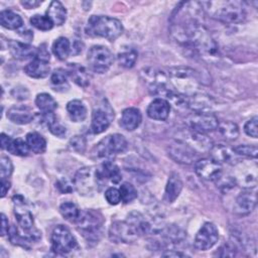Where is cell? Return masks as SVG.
<instances>
[{
	"label": "cell",
	"mask_w": 258,
	"mask_h": 258,
	"mask_svg": "<svg viewBox=\"0 0 258 258\" xmlns=\"http://www.w3.org/2000/svg\"><path fill=\"white\" fill-rule=\"evenodd\" d=\"M201 2H180L170 16V33L180 44L196 49L210 34L204 26Z\"/></svg>",
	"instance_id": "obj_1"
},
{
	"label": "cell",
	"mask_w": 258,
	"mask_h": 258,
	"mask_svg": "<svg viewBox=\"0 0 258 258\" xmlns=\"http://www.w3.org/2000/svg\"><path fill=\"white\" fill-rule=\"evenodd\" d=\"M204 12L223 23H241L246 18L243 3L238 1H205L201 2Z\"/></svg>",
	"instance_id": "obj_2"
},
{
	"label": "cell",
	"mask_w": 258,
	"mask_h": 258,
	"mask_svg": "<svg viewBox=\"0 0 258 258\" xmlns=\"http://www.w3.org/2000/svg\"><path fill=\"white\" fill-rule=\"evenodd\" d=\"M105 220L102 214L95 210H84L76 221L77 229L90 245L97 244L104 233Z\"/></svg>",
	"instance_id": "obj_3"
},
{
	"label": "cell",
	"mask_w": 258,
	"mask_h": 258,
	"mask_svg": "<svg viewBox=\"0 0 258 258\" xmlns=\"http://www.w3.org/2000/svg\"><path fill=\"white\" fill-rule=\"evenodd\" d=\"M87 34L103 37L110 41L118 38L123 32L120 20L107 15H92L86 26Z\"/></svg>",
	"instance_id": "obj_4"
},
{
	"label": "cell",
	"mask_w": 258,
	"mask_h": 258,
	"mask_svg": "<svg viewBox=\"0 0 258 258\" xmlns=\"http://www.w3.org/2000/svg\"><path fill=\"white\" fill-rule=\"evenodd\" d=\"M167 77L172 87L180 94L191 96L197 92V86L201 81L200 74L188 67H174L167 71Z\"/></svg>",
	"instance_id": "obj_5"
},
{
	"label": "cell",
	"mask_w": 258,
	"mask_h": 258,
	"mask_svg": "<svg viewBox=\"0 0 258 258\" xmlns=\"http://www.w3.org/2000/svg\"><path fill=\"white\" fill-rule=\"evenodd\" d=\"M127 140L121 134H111L103 138L94 147V153L98 158H111L127 149Z\"/></svg>",
	"instance_id": "obj_6"
},
{
	"label": "cell",
	"mask_w": 258,
	"mask_h": 258,
	"mask_svg": "<svg viewBox=\"0 0 258 258\" xmlns=\"http://www.w3.org/2000/svg\"><path fill=\"white\" fill-rule=\"evenodd\" d=\"M51 251L55 254L64 255L77 248V240L70 229L63 225H57L53 228L50 237Z\"/></svg>",
	"instance_id": "obj_7"
},
{
	"label": "cell",
	"mask_w": 258,
	"mask_h": 258,
	"mask_svg": "<svg viewBox=\"0 0 258 258\" xmlns=\"http://www.w3.org/2000/svg\"><path fill=\"white\" fill-rule=\"evenodd\" d=\"M87 60L93 72L104 74L112 66L114 56L108 47L104 45H94L88 51Z\"/></svg>",
	"instance_id": "obj_8"
},
{
	"label": "cell",
	"mask_w": 258,
	"mask_h": 258,
	"mask_svg": "<svg viewBox=\"0 0 258 258\" xmlns=\"http://www.w3.org/2000/svg\"><path fill=\"white\" fill-rule=\"evenodd\" d=\"M234 179L236 184L244 189H252L257 185V165L255 162L238 161L234 166Z\"/></svg>",
	"instance_id": "obj_9"
},
{
	"label": "cell",
	"mask_w": 258,
	"mask_h": 258,
	"mask_svg": "<svg viewBox=\"0 0 258 258\" xmlns=\"http://www.w3.org/2000/svg\"><path fill=\"white\" fill-rule=\"evenodd\" d=\"M75 188L82 196H91L98 190L99 185L96 177V168L86 166L80 168L74 178Z\"/></svg>",
	"instance_id": "obj_10"
},
{
	"label": "cell",
	"mask_w": 258,
	"mask_h": 258,
	"mask_svg": "<svg viewBox=\"0 0 258 258\" xmlns=\"http://www.w3.org/2000/svg\"><path fill=\"white\" fill-rule=\"evenodd\" d=\"M134 226L126 221H115L109 229V239L114 243H133L139 238Z\"/></svg>",
	"instance_id": "obj_11"
},
{
	"label": "cell",
	"mask_w": 258,
	"mask_h": 258,
	"mask_svg": "<svg viewBox=\"0 0 258 258\" xmlns=\"http://www.w3.org/2000/svg\"><path fill=\"white\" fill-rule=\"evenodd\" d=\"M167 153L171 159L181 164H191L196 162L199 155V152L194 148L179 140H175L167 146Z\"/></svg>",
	"instance_id": "obj_12"
},
{
	"label": "cell",
	"mask_w": 258,
	"mask_h": 258,
	"mask_svg": "<svg viewBox=\"0 0 258 258\" xmlns=\"http://www.w3.org/2000/svg\"><path fill=\"white\" fill-rule=\"evenodd\" d=\"M176 140L184 142L185 144L194 148L197 152L210 151L213 146L212 140L210 137L207 136V134L194 131L190 128L182 130L176 137Z\"/></svg>",
	"instance_id": "obj_13"
},
{
	"label": "cell",
	"mask_w": 258,
	"mask_h": 258,
	"mask_svg": "<svg viewBox=\"0 0 258 258\" xmlns=\"http://www.w3.org/2000/svg\"><path fill=\"white\" fill-rule=\"evenodd\" d=\"M219 239V232L213 223H205L197 233L194 246L197 250L206 251L211 249Z\"/></svg>",
	"instance_id": "obj_14"
},
{
	"label": "cell",
	"mask_w": 258,
	"mask_h": 258,
	"mask_svg": "<svg viewBox=\"0 0 258 258\" xmlns=\"http://www.w3.org/2000/svg\"><path fill=\"white\" fill-rule=\"evenodd\" d=\"M187 121L191 130L204 134L217 130L220 122L212 113H194L188 117Z\"/></svg>",
	"instance_id": "obj_15"
},
{
	"label": "cell",
	"mask_w": 258,
	"mask_h": 258,
	"mask_svg": "<svg viewBox=\"0 0 258 258\" xmlns=\"http://www.w3.org/2000/svg\"><path fill=\"white\" fill-rule=\"evenodd\" d=\"M196 173L204 180L216 181L223 173L222 165L212 157L198 159L195 163Z\"/></svg>",
	"instance_id": "obj_16"
},
{
	"label": "cell",
	"mask_w": 258,
	"mask_h": 258,
	"mask_svg": "<svg viewBox=\"0 0 258 258\" xmlns=\"http://www.w3.org/2000/svg\"><path fill=\"white\" fill-rule=\"evenodd\" d=\"M96 177L99 187L106 184L108 180L113 183H119L122 179V174L119 167L112 161H105L96 167Z\"/></svg>",
	"instance_id": "obj_17"
},
{
	"label": "cell",
	"mask_w": 258,
	"mask_h": 258,
	"mask_svg": "<svg viewBox=\"0 0 258 258\" xmlns=\"http://www.w3.org/2000/svg\"><path fill=\"white\" fill-rule=\"evenodd\" d=\"M14 203V215L18 226L25 231L30 232L33 230V217L30 211L26 208L24 200L22 197L17 196L13 198Z\"/></svg>",
	"instance_id": "obj_18"
},
{
	"label": "cell",
	"mask_w": 258,
	"mask_h": 258,
	"mask_svg": "<svg viewBox=\"0 0 258 258\" xmlns=\"http://www.w3.org/2000/svg\"><path fill=\"white\" fill-rule=\"evenodd\" d=\"M256 207V194L251 189L239 192L233 204V212L238 216L250 214Z\"/></svg>",
	"instance_id": "obj_19"
},
{
	"label": "cell",
	"mask_w": 258,
	"mask_h": 258,
	"mask_svg": "<svg viewBox=\"0 0 258 258\" xmlns=\"http://www.w3.org/2000/svg\"><path fill=\"white\" fill-rule=\"evenodd\" d=\"M169 112H170V104L162 98L154 99L147 108L148 117L158 121L166 120L169 116Z\"/></svg>",
	"instance_id": "obj_20"
},
{
	"label": "cell",
	"mask_w": 258,
	"mask_h": 258,
	"mask_svg": "<svg viewBox=\"0 0 258 258\" xmlns=\"http://www.w3.org/2000/svg\"><path fill=\"white\" fill-rule=\"evenodd\" d=\"M114 114L107 113L106 110L97 108L93 111L91 121V131L94 134H100L108 129Z\"/></svg>",
	"instance_id": "obj_21"
},
{
	"label": "cell",
	"mask_w": 258,
	"mask_h": 258,
	"mask_svg": "<svg viewBox=\"0 0 258 258\" xmlns=\"http://www.w3.org/2000/svg\"><path fill=\"white\" fill-rule=\"evenodd\" d=\"M7 118L15 124L25 125L33 120V112L27 106L15 105L7 111Z\"/></svg>",
	"instance_id": "obj_22"
},
{
	"label": "cell",
	"mask_w": 258,
	"mask_h": 258,
	"mask_svg": "<svg viewBox=\"0 0 258 258\" xmlns=\"http://www.w3.org/2000/svg\"><path fill=\"white\" fill-rule=\"evenodd\" d=\"M142 121V115L139 109L130 107L122 112L120 119V126L127 131H134L137 129Z\"/></svg>",
	"instance_id": "obj_23"
},
{
	"label": "cell",
	"mask_w": 258,
	"mask_h": 258,
	"mask_svg": "<svg viewBox=\"0 0 258 258\" xmlns=\"http://www.w3.org/2000/svg\"><path fill=\"white\" fill-rule=\"evenodd\" d=\"M214 107V102L210 96L196 93L188 96V108L194 113H210Z\"/></svg>",
	"instance_id": "obj_24"
},
{
	"label": "cell",
	"mask_w": 258,
	"mask_h": 258,
	"mask_svg": "<svg viewBox=\"0 0 258 258\" xmlns=\"http://www.w3.org/2000/svg\"><path fill=\"white\" fill-rule=\"evenodd\" d=\"M49 72L50 67L48 64V61L35 56L33 60H31L24 67V73L33 79H43L48 76Z\"/></svg>",
	"instance_id": "obj_25"
},
{
	"label": "cell",
	"mask_w": 258,
	"mask_h": 258,
	"mask_svg": "<svg viewBox=\"0 0 258 258\" xmlns=\"http://www.w3.org/2000/svg\"><path fill=\"white\" fill-rule=\"evenodd\" d=\"M182 189V181L177 173H171L168 177L163 200L167 204H172L179 196Z\"/></svg>",
	"instance_id": "obj_26"
},
{
	"label": "cell",
	"mask_w": 258,
	"mask_h": 258,
	"mask_svg": "<svg viewBox=\"0 0 258 258\" xmlns=\"http://www.w3.org/2000/svg\"><path fill=\"white\" fill-rule=\"evenodd\" d=\"M8 46L11 54L17 59H27L31 56H35L36 53V49L28 43L10 40Z\"/></svg>",
	"instance_id": "obj_27"
},
{
	"label": "cell",
	"mask_w": 258,
	"mask_h": 258,
	"mask_svg": "<svg viewBox=\"0 0 258 258\" xmlns=\"http://www.w3.org/2000/svg\"><path fill=\"white\" fill-rule=\"evenodd\" d=\"M127 221L131 223L136 231L138 232L139 236H144L147 234H151L153 225L145 219V217L139 212H132L128 215Z\"/></svg>",
	"instance_id": "obj_28"
},
{
	"label": "cell",
	"mask_w": 258,
	"mask_h": 258,
	"mask_svg": "<svg viewBox=\"0 0 258 258\" xmlns=\"http://www.w3.org/2000/svg\"><path fill=\"white\" fill-rule=\"evenodd\" d=\"M67 73L71 79L80 87L86 88L90 83V78L86 69L79 63H69Z\"/></svg>",
	"instance_id": "obj_29"
},
{
	"label": "cell",
	"mask_w": 258,
	"mask_h": 258,
	"mask_svg": "<svg viewBox=\"0 0 258 258\" xmlns=\"http://www.w3.org/2000/svg\"><path fill=\"white\" fill-rule=\"evenodd\" d=\"M67 111L73 122H83L87 118V108L81 100H72L67 104Z\"/></svg>",
	"instance_id": "obj_30"
},
{
	"label": "cell",
	"mask_w": 258,
	"mask_h": 258,
	"mask_svg": "<svg viewBox=\"0 0 258 258\" xmlns=\"http://www.w3.org/2000/svg\"><path fill=\"white\" fill-rule=\"evenodd\" d=\"M46 15L55 25H61L67 19V9L59 1H51L47 10Z\"/></svg>",
	"instance_id": "obj_31"
},
{
	"label": "cell",
	"mask_w": 258,
	"mask_h": 258,
	"mask_svg": "<svg viewBox=\"0 0 258 258\" xmlns=\"http://www.w3.org/2000/svg\"><path fill=\"white\" fill-rule=\"evenodd\" d=\"M0 23L7 29L16 30L23 26V19L19 14L11 10H3L0 13Z\"/></svg>",
	"instance_id": "obj_32"
},
{
	"label": "cell",
	"mask_w": 258,
	"mask_h": 258,
	"mask_svg": "<svg viewBox=\"0 0 258 258\" xmlns=\"http://www.w3.org/2000/svg\"><path fill=\"white\" fill-rule=\"evenodd\" d=\"M26 142L29 149L36 154H41L46 149V140L37 132H29L26 135Z\"/></svg>",
	"instance_id": "obj_33"
},
{
	"label": "cell",
	"mask_w": 258,
	"mask_h": 258,
	"mask_svg": "<svg viewBox=\"0 0 258 258\" xmlns=\"http://www.w3.org/2000/svg\"><path fill=\"white\" fill-rule=\"evenodd\" d=\"M43 122L46 124V126L48 127L49 131L54 135L57 136L59 138H62L66 136L67 134V128L61 125L55 118V116L53 115V112L51 113H43Z\"/></svg>",
	"instance_id": "obj_34"
},
{
	"label": "cell",
	"mask_w": 258,
	"mask_h": 258,
	"mask_svg": "<svg viewBox=\"0 0 258 258\" xmlns=\"http://www.w3.org/2000/svg\"><path fill=\"white\" fill-rule=\"evenodd\" d=\"M35 105L42 113H51L57 108L56 101L47 93L38 94L35 98Z\"/></svg>",
	"instance_id": "obj_35"
},
{
	"label": "cell",
	"mask_w": 258,
	"mask_h": 258,
	"mask_svg": "<svg viewBox=\"0 0 258 258\" xmlns=\"http://www.w3.org/2000/svg\"><path fill=\"white\" fill-rule=\"evenodd\" d=\"M217 130L219 131L220 135L228 141L236 140L239 136V128H238L237 124H235L231 121L219 122Z\"/></svg>",
	"instance_id": "obj_36"
},
{
	"label": "cell",
	"mask_w": 258,
	"mask_h": 258,
	"mask_svg": "<svg viewBox=\"0 0 258 258\" xmlns=\"http://www.w3.org/2000/svg\"><path fill=\"white\" fill-rule=\"evenodd\" d=\"M50 83L54 91L64 92L70 86L68 84V73L61 69L55 70L50 77Z\"/></svg>",
	"instance_id": "obj_37"
},
{
	"label": "cell",
	"mask_w": 258,
	"mask_h": 258,
	"mask_svg": "<svg viewBox=\"0 0 258 258\" xmlns=\"http://www.w3.org/2000/svg\"><path fill=\"white\" fill-rule=\"evenodd\" d=\"M52 51L58 59L64 60L71 52L70 40L67 37H58L52 44Z\"/></svg>",
	"instance_id": "obj_38"
},
{
	"label": "cell",
	"mask_w": 258,
	"mask_h": 258,
	"mask_svg": "<svg viewBox=\"0 0 258 258\" xmlns=\"http://www.w3.org/2000/svg\"><path fill=\"white\" fill-rule=\"evenodd\" d=\"M209 152L211 154V157L219 163L230 162L232 160V152L229 150V148L222 144L213 145Z\"/></svg>",
	"instance_id": "obj_39"
},
{
	"label": "cell",
	"mask_w": 258,
	"mask_h": 258,
	"mask_svg": "<svg viewBox=\"0 0 258 258\" xmlns=\"http://www.w3.org/2000/svg\"><path fill=\"white\" fill-rule=\"evenodd\" d=\"M59 213L67 221L76 223L81 214V210L75 203L64 202L59 206Z\"/></svg>",
	"instance_id": "obj_40"
},
{
	"label": "cell",
	"mask_w": 258,
	"mask_h": 258,
	"mask_svg": "<svg viewBox=\"0 0 258 258\" xmlns=\"http://www.w3.org/2000/svg\"><path fill=\"white\" fill-rule=\"evenodd\" d=\"M7 151L18 156H26L28 155L30 149L28 147V144L26 141H24L21 138L12 139L11 143L9 144Z\"/></svg>",
	"instance_id": "obj_41"
},
{
	"label": "cell",
	"mask_w": 258,
	"mask_h": 258,
	"mask_svg": "<svg viewBox=\"0 0 258 258\" xmlns=\"http://www.w3.org/2000/svg\"><path fill=\"white\" fill-rule=\"evenodd\" d=\"M119 191L121 195V202L124 204L131 203L137 198V189L130 182H123L119 187Z\"/></svg>",
	"instance_id": "obj_42"
},
{
	"label": "cell",
	"mask_w": 258,
	"mask_h": 258,
	"mask_svg": "<svg viewBox=\"0 0 258 258\" xmlns=\"http://www.w3.org/2000/svg\"><path fill=\"white\" fill-rule=\"evenodd\" d=\"M30 23L32 26L42 31L49 30L53 26V22L50 20V18L47 15H40V14L33 15L30 18Z\"/></svg>",
	"instance_id": "obj_43"
},
{
	"label": "cell",
	"mask_w": 258,
	"mask_h": 258,
	"mask_svg": "<svg viewBox=\"0 0 258 258\" xmlns=\"http://www.w3.org/2000/svg\"><path fill=\"white\" fill-rule=\"evenodd\" d=\"M137 51L134 49L124 50L118 54V61L120 66L130 69L135 64L137 60Z\"/></svg>",
	"instance_id": "obj_44"
},
{
	"label": "cell",
	"mask_w": 258,
	"mask_h": 258,
	"mask_svg": "<svg viewBox=\"0 0 258 258\" xmlns=\"http://www.w3.org/2000/svg\"><path fill=\"white\" fill-rule=\"evenodd\" d=\"M233 152L235 154L248 157V158H256L258 149L256 145H249V144H241L233 148Z\"/></svg>",
	"instance_id": "obj_45"
},
{
	"label": "cell",
	"mask_w": 258,
	"mask_h": 258,
	"mask_svg": "<svg viewBox=\"0 0 258 258\" xmlns=\"http://www.w3.org/2000/svg\"><path fill=\"white\" fill-rule=\"evenodd\" d=\"M69 147L71 148V150L75 151L76 153L83 154L87 148L86 138L83 135L74 136L69 142Z\"/></svg>",
	"instance_id": "obj_46"
},
{
	"label": "cell",
	"mask_w": 258,
	"mask_h": 258,
	"mask_svg": "<svg viewBox=\"0 0 258 258\" xmlns=\"http://www.w3.org/2000/svg\"><path fill=\"white\" fill-rule=\"evenodd\" d=\"M13 171V164L10 158L7 156H1L0 158V176L1 178H8Z\"/></svg>",
	"instance_id": "obj_47"
},
{
	"label": "cell",
	"mask_w": 258,
	"mask_h": 258,
	"mask_svg": "<svg viewBox=\"0 0 258 258\" xmlns=\"http://www.w3.org/2000/svg\"><path fill=\"white\" fill-rule=\"evenodd\" d=\"M257 123H258V117L254 116L252 117L250 120H248L245 125H244V131L245 133L253 138H257L258 136V127H257Z\"/></svg>",
	"instance_id": "obj_48"
},
{
	"label": "cell",
	"mask_w": 258,
	"mask_h": 258,
	"mask_svg": "<svg viewBox=\"0 0 258 258\" xmlns=\"http://www.w3.org/2000/svg\"><path fill=\"white\" fill-rule=\"evenodd\" d=\"M105 199L110 205H118L121 202V195L116 187H109L105 191Z\"/></svg>",
	"instance_id": "obj_49"
},
{
	"label": "cell",
	"mask_w": 258,
	"mask_h": 258,
	"mask_svg": "<svg viewBox=\"0 0 258 258\" xmlns=\"http://www.w3.org/2000/svg\"><path fill=\"white\" fill-rule=\"evenodd\" d=\"M218 256H222V257H225V256H235L236 255V248H235V245L234 244H231V243H226L224 244L216 253Z\"/></svg>",
	"instance_id": "obj_50"
},
{
	"label": "cell",
	"mask_w": 258,
	"mask_h": 258,
	"mask_svg": "<svg viewBox=\"0 0 258 258\" xmlns=\"http://www.w3.org/2000/svg\"><path fill=\"white\" fill-rule=\"evenodd\" d=\"M11 95L17 100H26L29 97V92L26 88L18 86L11 91Z\"/></svg>",
	"instance_id": "obj_51"
},
{
	"label": "cell",
	"mask_w": 258,
	"mask_h": 258,
	"mask_svg": "<svg viewBox=\"0 0 258 258\" xmlns=\"http://www.w3.org/2000/svg\"><path fill=\"white\" fill-rule=\"evenodd\" d=\"M56 186H57V188L59 189L60 192L68 194V192L73 191V189L75 187V184H74V182H71L68 179L62 178V179H60L56 182Z\"/></svg>",
	"instance_id": "obj_52"
},
{
	"label": "cell",
	"mask_w": 258,
	"mask_h": 258,
	"mask_svg": "<svg viewBox=\"0 0 258 258\" xmlns=\"http://www.w3.org/2000/svg\"><path fill=\"white\" fill-rule=\"evenodd\" d=\"M8 231H9L8 220L4 214H1V236L8 234Z\"/></svg>",
	"instance_id": "obj_53"
},
{
	"label": "cell",
	"mask_w": 258,
	"mask_h": 258,
	"mask_svg": "<svg viewBox=\"0 0 258 258\" xmlns=\"http://www.w3.org/2000/svg\"><path fill=\"white\" fill-rule=\"evenodd\" d=\"M12 138L8 135H6L5 133H1V137H0V142H1V148L4 150H7L9 144L11 143Z\"/></svg>",
	"instance_id": "obj_54"
},
{
	"label": "cell",
	"mask_w": 258,
	"mask_h": 258,
	"mask_svg": "<svg viewBox=\"0 0 258 258\" xmlns=\"http://www.w3.org/2000/svg\"><path fill=\"white\" fill-rule=\"evenodd\" d=\"M0 187H1V198H4L8 189L10 188V181L8 180V178H1Z\"/></svg>",
	"instance_id": "obj_55"
},
{
	"label": "cell",
	"mask_w": 258,
	"mask_h": 258,
	"mask_svg": "<svg viewBox=\"0 0 258 258\" xmlns=\"http://www.w3.org/2000/svg\"><path fill=\"white\" fill-rule=\"evenodd\" d=\"M21 4L27 8V9H33L36 8L37 6H39L41 4V1H36V0H24L21 1Z\"/></svg>",
	"instance_id": "obj_56"
},
{
	"label": "cell",
	"mask_w": 258,
	"mask_h": 258,
	"mask_svg": "<svg viewBox=\"0 0 258 258\" xmlns=\"http://www.w3.org/2000/svg\"><path fill=\"white\" fill-rule=\"evenodd\" d=\"M162 256L183 257V256H185V254H183V253H181V252H178V251H174V250H170V251H169L168 249H166V252H165V253H162Z\"/></svg>",
	"instance_id": "obj_57"
}]
</instances>
